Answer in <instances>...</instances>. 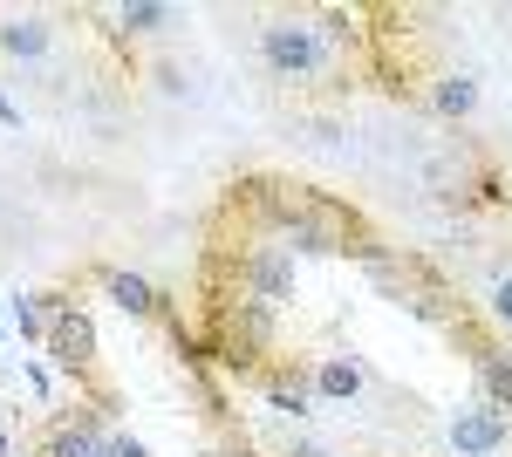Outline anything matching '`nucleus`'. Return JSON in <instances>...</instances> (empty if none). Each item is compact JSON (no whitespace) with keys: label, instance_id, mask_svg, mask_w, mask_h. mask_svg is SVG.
Masks as SVG:
<instances>
[{"label":"nucleus","instance_id":"nucleus-3","mask_svg":"<svg viewBox=\"0 0 512 457\" xmlns=\"http://www.w3.org/2000/svg\"><path fill=\"white\" fill-rule=\"evenodd\" d=\"M233 280H239V294L246 301H260V307H287L294 301V253L287 246H246L239 253L233 246Z\"/></svg>","mask_w":512,"mask_h":457},{"label":"nucleus","instance_id":"nucleus-7","mask_svg":"<svg viewBox=\"0 0 512 457\" xmlns=\"http://www.w3.org/2000/svg\"><path fill=\"white\" fill-rule=\"evenodd\" d=\"M362 389H369V376H362V362H355L349 348L315 355V403H355Z\"/></svg>","mask_w":512,"mask_h":457},{"label":"nucleus","instance_id":"nucleus-17","mask_svg":"<svg viewBox=\"0 0 512 457\" xmlns=\"http://www.w3.org/2000/svg\"><path fill=\"white\" fill-rule=\"evenodd\" d=\"M0 362H7V355H0Z\"/></svg>","mask_w":512,"mask_h":457},{"label":"nucleus","instance_id":"nucleus-16","mask_svg":"<svg viewBox=\"0 0 512 457\" xmlns=\"http://www.w3.org/2000/svg\"><path fill=\"white\" fill-rule=\"evenodd\" d=\"M0 457H14V437H7V430H0Z\"/></svg>","mask_w":512,"mask_h":457},{"label":"nucleus","instance_id":"nucleus-12","mask_svg":"<svg viewBox=\"0 0 512 457\" xmlns=\"http://www.w3.org/2000/svg\"><path fill=\"white\" fill-rule=\"evenodd\" d=\"M485 314H492V328H499V335H512V267L492 280V294H485Z\"/></svg>","mask_w":512,"mask_h":457},{"label":"nucleus","instance_id":"nucleus-5","mask_svg":"<svg viewBox=\"0 0 512 457\" xmlns=\"http://www.w3.org/2000/svg\"><path fill=\"white\" fill-rule=\"evenodd\" d=\"M260 396H267V410L280 417H315V362H294V355H280L260 369Z\"/></svg>","mask_w":512,"mask_h":457},{"label":"nucleus","instance_id":"nucleus-1","mask_svg":"<svg viewBox=\"0 0 512 457\" xmlns=\"http://www.w3.org/2000/svg\"><path fill=\"white\" fill-rule=\"evenodd\" d=\"M260 62H267L274 82H294V89H321L328 76H342L335 55H328V41H321V28H315V14H267Z\"/></svg>","mask_w":512,"mask_h":457},{"label":"nucleus","instance_id":"nucleus-13","mask_svg":"<svg viewBox=\"0 0 512 457\" xmlns=\"http://www.w3.org/2000/svg\"><path fill=\"white\" fill-rule=\"evenodd\" d=\"M280 457H335V451H328V444H315V437H294Z\"/></svg>","mask_w":512,"mask_h":457},{"label":"nucleus","instance_id":"nucleus-9","mask_svg":"<svg viewBox=\"0 0 512 457\" xmlns=\"http://www.w3.org/2000/svg\"><path fill=\"white\" fill-rule=\"evenodd\" d=\"M103 294L130 314V321H164V294L144 280V273H123V267H110L103 273Z\"/></svg>","mask_w":512,"mask_h":457},{"label":"nucleus","instance_id":"nucleus-2","mask_svg":"<svg viewBox=\"0 0 512 457\" xmlns=\"http://www.w3.org/2000/svg\"><path fill=\"white\" fill-rule=\"evenodd\" d=\"M48 301V355H55V369L76 382V389H103V369H96V321L82 314V301H55V294H41Z\"/></svg>","mask_w":512,"mask_h":457},{"label":"nucleus","instance_id":"nucleus-8","mask_svg":"<svg viewBox=\"0 0 512 457\" xmlns=\"http://www.w3.org/2000/svg\"><path fill=\"white\" fill-rule=\"evenodd\" d=\"M424 110L444 116V123H472L478 116V82L465 76V69H444V76H431V89H424Z\"/></svg>","mask_w":512,"mask_h":457},{"label":"nucleus","instance_id":"nucleus-10","mask_svg":"<svg viewBox=\"0 0 512 457\" xmlns=\"http://www.w3.org/2000/svg\"><path fill=\"white\" fill-rule=\"evenodd\" d=\"M171 21H178V14H171L164 0H123V7H117V28H123V35H137V41L164 35Z\"/></svg>","mask_w":512,"mask_h":457},{"label":"nucleus","instance_id":"nucleus-6","mask_svg":"<svg viewBox=\"0 0 512 457\" xmlns=\"http://www.w3.org/2000/svg\"><path fill=\"white\" fill-rule=\"evenodd\" d=\"M55 48V21L48 14H0V55L7 62H41Z\"/></svg>","mask_w":512,"mask_h":457},{"label":"nucleus","instance_id":"nucleus-15","mask_svg":"<svg viewBox=\"0 0 512 457\" xmlns=\"http://www.w3.org/2000/svg\"><path fill=\"white\" fill-rule=\"evenodd\" d=\"M0 123H21V110H14V103H7V96H0Z\"/></svg>","mask_w":512,"mask_h":457},{"label":"nucleus","instance_id":"nucleus-4","mask_svg":"<svg viewBox=\"0 0 512 457\" xmlns=\"http://www.w3.org/2000/svg\"><path fill=\"white\" fill-rule=\"evenodd\" d=\"M444 437H451V451H458V457H499L512 444V417H506V410H492L485 396H472V403L451 417Z\"/></svg>","mask_w":512,"mask_h":457},{"label":"nucleus","instance_id":"nucleus-14","mask_svg":"<svg viewBox=\"0 0 512 457\" xmlns=\"http://www.w3.org/2000/svg\"><path fill=\"white\" fill-rule=\"evenodd\" d=\"M110 457H151V451H144L137 437H110Z\"/></svg>","mask_w":512,"mask_h":457},{"label":"nucleus","instance_id":"nucleus-11","mask_svg":"<svg viewBox=\"0 0 512 457\" xmlns=\"http://www.w3.org/2000/svg\"><path fill=\"white\" fill-rule=\"evenodd\" d=\"M14 328H21L28 342H48V307H41V294H21V301H14Z\"/></svg>","mask_w":512,"mask_h":457}]
</instances>
